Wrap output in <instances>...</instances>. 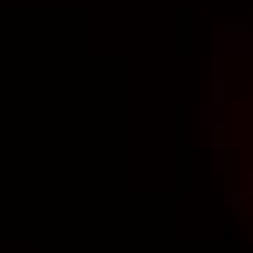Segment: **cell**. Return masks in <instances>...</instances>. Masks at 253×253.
Wrapping results in <instances>:
<instances>
[]
</instances>
